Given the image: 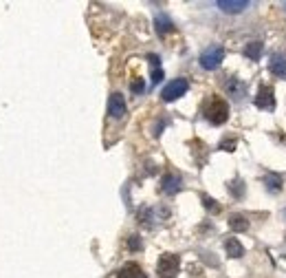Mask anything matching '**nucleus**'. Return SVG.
<instances>
[{"instance_id":"6","label":"nucleus","mask_w":286,"mask_h":278,"mask_svg":"<svg viewBox=\"0 0 286 278\" xmlns=\"http://www.w3.org/2000/svg\"><path fill=\"white\" fill-rule=\"evenodd\" d=\"M108 113H110V117H114V120H121V117L126 115V102H124V95H121V93H112V95H110Z\"/></svg>"},{"instance_id":"2","label":"nucleus","mask_w":286,"mask_h":278,"mask_svg":"<svg viewBox=\"0 0 286 278\" xmlns=\"http://www.w3.org/2000/svg\"><path fill=\"white\" fill-rule=\"evenodd\" d=\"M178 267H181V259H178V254H163L161 259H159V276L161 278H174L178 274Z\"/></svg>"},{"instance_id":"1","label":"nucleus","mask_w":286,"mask_h":278,"mask_svg":"<svg viewBox=\"0 0 286 278\" xmlns=\"http://www.w3.org/2000/svg\"><path fill=\"white\" fill-rule=\"evenodd\" d=\"M205 117L211 122L214 126H220L229 120V104L220 97H214L209 104L205 106Z\"/></svg>"},{"instance_id":"18","label":"nucleus","mask_w":286,"mask_h":278,"mask_svg":"<svg viewBox=\"0 0 286 278\" xmlns=\"http://www.w3.org/2000/svg\"><path fill=\"white\" fill-rule=\"evenodd\" d=\"M128 247L132 249V252H139V249L143 247V243H141V236H137V234H132L128 239Z\"/></svg>"},{"instance_id":"16","label":"nucleus","mask_w":286,"mask_h":278,"mask_svg":"<svg viewBox=\"0 0 286 278\" xmlns=\"http://www.w3.org/2000/svg\"><path fill=\"white\" fill-rule=\"evenodd\" d=\"M264 183H267V188L271 192H280L282 190V177H280V174L269 173L267 177H264Z\"/></svg>"},{"instance_id":"19","label":"nucleus","mask_w":286,"mask_h":278,"mask_svg":"<svg viewBox=\"0 0 286 278\" xmlns=\"http://www.w3.org/2000/svg\"><path fill=\"white\" fill-rule=\"evenodd\" d=\"M203 203H205V208H207V210H211V212H218L220 210L218 203H216L211 197H207V194H203Z\"/></svg>"},{"instance_id":"20","label":"nucleus","mask_w":286,"mask_h":278,"mask_svg":"<svg viewBox=\"0 0 286 278\" xmlns=\"http://www.w3.org/2000/svg\"><path fill=\"white\" fill-rule=\"evenodd\" d=\"M236 144H238V141H236L234 137H231V139H222V141H220V148L227 150V153H231V150H236Z\"/></svg>"},{"instance_id":"13","label":"nucleus","mask_w":286,"mask_h":278,"mask_svg":"<svg viewBox=\"0 0 286 278\" xmlns=\"http://www.w3.org/2000/svg\"><path fill=\"white\" fill-rule=\"evenodd\" d=\"M229 227L234 232H247L249 230V221L244 214H231L229 216Z\"/></svg>"},{"instance_id":"12","label":"nucleus","mask_w":286,"mask_h":278,"mask_svg":"<svg viewBox=\"0 0 286 278\" xmlns=\"http://www.w3.org/2000/svg\"><path fill=\"white\" fill-rule=\"evenodd\" d=\"M224 252H227L231 259H240V256L244 254V247L240 245L238 239H227L224 241Z\"/></svg>"},{"instance_id":"15","label":"nucleus","mask_w":286,"mask_h":278,"mask_svg":"<svg viewBox=\"0 0 286 278\" xmlns=\"http://www.w3.org/2000/svg\"><path fill=\"white\" fill-rule=\"evenodd\" d=\"M244 55H247L249 60H257L260 55H262V42H260V40L249 42L247 47H244Z\"/></svg>"},{"instance_id":"22","label":"nucleus","mask_w":286,"mask_h":278,"mask_svg":"<svg viewBox=\"0 0 286 278\" xmlns=\"http://www.w3.org/2000/svg\"><path fill=\"white\" fill-rule=\"evenodd\" d=\"M161 80H163V71H161V67H159V69H154V73H152V82L159 84Z\"/></svg>"},{"instance_id":"5","label":"nucleus","mask_w":286,"mask_h":278,"mask_svg":"<svg viewBox=\"0 0 286 278\" xmlns=\"http://www.w3.org/2000/svg\"><path fill=\"white\" fill-rule=\"evenodd\" d=\"M255 106L264 110H273L275 108V91H273L271 84H260L255 95Z\"/></svg>"},{"instance_id":"9","label":"nucleus","mask_w":286,"mask_h":278,"mask_svg":"<svg viewBox=\"0 0 286 278\" xmlns=\"http://www.w3.org/2000/svg\"><path fill=\"white\" fill-rule=\"evenodd\" d=\"M218 7L224 14H240L249 7V2L247 0H218Z\"/></svg>"},{"instance_id":"7","label":"nucleus","mask_w":286,"mask_h":278,"mask_svg":"<svg viewBox=\"0 0 286 278\" xmlns=\"http://www.w3.org/2000/svg\"><path fill=\"white\" fill-rule=\"evenodd\" d=\"M224 87H227V93L234 97V100H242V97L247 95V84L240 82L238 77H229Z\"/></svg>"},{"instance_id":"17","label":"nucleus","mask_w":286,"mask_h":278,"mask_svg":"<svg viewBox=\"0 0 286 278\" xmlns=\"http://www.w3.org/2000/svg\"><path fill=\"white\" fill-rule=\"evenodd\" d=\"M227 188H229V192H231L234 197H238V199L244 194V183L240 181V179H234L231 183H227Z\"/></svg>"},{"instance_id":"11","label":"nucleus","mask_w":286,"mask_h":278,"mask_svg":"<svg viewBox=\"0 0 286 278\" xmlns=\"http://www.w3.org/2000/svg\"><path fill=\"white\" fill-rule=\"evenodd\" d=\"M273 75L277 77H286V55H273L271 58V64H269Z\"/></svg>"},{"instance_id":"3","label":"nucleus","mask_w":286,"mask_h":278,"mask_svg":"<svg viewBox=\"0 0 286 278\" xmlns=\"http://www.w3.org/2000/svg\"><path fill=\"white\" fill-rule=\"evenodd\" d=\"M222 58H224V49L218 47V44H214V47L203 51V55H200V67L207 69V71H214V69L220 67Z\"/></svg>"},{"instance_id":"14","label":"nucleus","mask_w":286,"mask_h":278,"mask_svg":"<svg viewBox=\"0 0 286 278\" xmlns=\"http://www.w3.org/2000/svg\"><path fill=\"white\" fill-rule=\"evenodd\" d=\"M154 29H157V34L165 35L167 31H172V29H174V24H172V20L167 18L165 14H159L157 18H154Z\"/></svg>"},{"instance_id":"21","label":"nucleus","mask_w":286,"mask_h":278,"mask_svg":"<svg viewBox=\"0 0 286 278\" xmlns=\"http://www.w3.org/2000/svg\"><path fill=\"white\" fill-rule=\"evenodd\" d=\"M130 88H132V93H143V88H145V84H143L141 77H137V80L130 84Z\"/></svg>"},{"instance_id":"4","label":"nucleus","mask_w":286,"mask_h":278,"mask_svg":"<svg viewBox=\"0 0 286 278\" xmlns=\"http://www.w3.org/2000/svg\"><path fill=\"white\" fill-rule=\"evenodd\" d=\"M187 88H190V84H187L185 77H176V80H172L170 84L163 88L161 97H163V102H174V100H178L181 95H185Z\"/></svg>"},{"instance_id":"8","label":"nucleus","mask_w":286,"mask_h":278,"mask_svg":"<svg viewBox=\"0 0 286 278\" xmlns=\"http://www.w3.org/2000/svg\"><path fill=\"white\" fill-rule=\"evenodd\" d=\"M181 186H183L181 177H178V174H174V173L165 174V177H163V181H161V188H163V192H165V194H176V192L181 190Z\"/></svg>"},{"instance_id":"10","label":"nucleus","mask_w":286,"mask_h":278,"mask_svg":"<svg viewBox=\"0 0 286 278\" xmlns=\"http://www.w3.org/2000/svg\"><path fill=\"white\" fill-rule=\"evenodd\" d=\"M117 278H148V276H145V272H143L137 263H126L124 267L119 269Z\"/></svg>"}]
</instances>
